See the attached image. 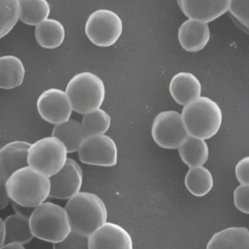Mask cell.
Masks as SVG:
<instances>
[{"label": "cell", "instance_id": "d6a6232c", "mask_svg": "<svg viewBox=\"0 0 249 249\" xmlns=\"http://www.w3.org/2000/svg\"><path fill=\"white\" fill-rule=\"evenodd\" d=\"M0 249H26V248L21 243H9L1 246Z\"/></svg>", "mask_w": 249, "mask_h": 249}, {"label": "cell", "instance_id": "ffe728a7", "mask_svg": "<svg viewBox=\"0 0 249 249\" xmlns=\"http://www.w3.org/2000/svg\"><path fill=\"white\" fill-rule=\"evenodd\" d=\"M182 161L192 167L203 166L209 157V148L205 140L189 136L178 148Z\"/></svg>", "mask_w": 249, "mask_h": 249}, {"label": "cell", "instance_id": "f1b7e54d", "mask_svg": "<svg viewBox=\"0 0 249 249\" xmlns=\"http://www.w3.org/2000/svg\"><path fill=\"white\" fill-rule=\"evenodd\" d=\"M234 203L240 212L249 214V185L240 184L234 189Z\"/></svg>", "mask_w": 249, "mask_h": 249}, {"label": "cell", "instance_id": "4fadbf2b", "mask_svg": "<svg viewBox=\"0 0 249 249\" xmlns=\"http://www.w3.org/2000/svg\"><path fill=\"white\" fill-rule=\"evenodd\" d=\"M179 8L188 19L208 24L230 11V0H179Z\"/></svg>", "mask_w": 249, "mask_h": 249}, {"label": "cell", "instance_id": "ba28073f", "mask_svg": "<svg viewBox=\"0 0 249 249\" xmlns=\"http://www.w3.org/2000/svg\"><path fill=\"white\" fill-rule=\"evenodd\" d=\"M151 136L157 145L165 149H178L189 136L181 113L164 110L157 115L151 126Z\"/></svg>", "mask_w": 249, "mask_h": 249}, {"label": "cell", "instance_id": "52a82bcc", "mask_svg": "<svg viewBox=\"0 0 249 249\" xmlns=\"http://www.w3.org/2000/svg\"><path fill=\"white\" fill-rule=\"evenodd\" d=\"M123 28V21L116 13L111 10L98 9L89 16L85 33L94 46L107 48L117 43Z\"/></svg>", "mask_w": 249, "mask_h": 249}, {"label": "cell", "instance_id": "83f0119b", "mask_svg": "<svg viewBox=\"0 0 249 249\" xmlns=\"http://www.w3.org/2000/svg\"><path fill=\"white\" fill-rule=\"evenodd\" d=\"M53 249H90L89 236L72 230L63 240L54 243Z\"/></svg>", "mask_w": 249, "mask_h": 249}, {"label": "cell", "instance_id": "7a4b0ae2", "mask_svg": "<svg viewBox=\"0 0 249 249\" xmlns=\"http://www.w3.org/2000/svg\"><path fill=\"white\" fill-rule=\"evenodd\" d=\"M72 230L89 236L107 222L104 201L94 193L80 192L68 199L65 206Z\"/></svg>", "mask_w": 249, "mask_h": 249}, {"label": "cell", "instance_id": "3957f363", "mask_svg": "<svg viewBox=\"0 0 249 249\" xmlns=\"http://www.w3.org/2000/svg\"><path fill=\"white\" fill-rule=\"evenodd\" d=\"M182 118L189 136L207 140L215 136L222 124V111L216 102L201 96L183 106Z\"/></svg>", "mask_w": 249, "mask_h": 249}, {"label": "cell", "instance_id": "7402d4cb", "mask_svg": "<svg viewBox=\"0 0 249 249\" xmlns=\"http://www.w3.org/2000/svg\"><path fill=\"white\" fill-rule=\"evenodd\" d=\"M3 220L6 228L5 243H17L24 245L34 238L30 218L15 213L8 215Z\"/></svg>", "mask_w": 249, "mask_h": 249}, {"label": "cell", "instance_id": "9a60e30c", "mask_svg": "<svg viewBox=\"0 0 249 249\" xmlns=\"http://www.w3.org/2000/svg\"><path fill=\"white\" fill-rule=\"evenodd\" d=\"M178 39L180 46L186 52L191 53L200 52L211 39L209 25L196 20L187 19L179 27Z\"/></svg>", "mask_w": 249, "mask_h": 249}, {"label": "cell", "instance_id": "5bb4252c", "mask_svg": "<svg viewBox=\"0 0 249 249\" xmlns=\"http://www.w3.org/2000/svg\"><path fill=\"white\" fill-rule=\"evenodd\" d=\"M30 146L31 143L27 141H15L2 147L0 150V184H5L14 173L29 166Z\"/></svg>", "mask_w": 249, "mask_h": 249}, {"label": "cell", "instance_id": "6da1fadb", "mask_svg": "<svg viewBox=\"0 0 249 249\" xmlns=\"http://www.w3.org/2000/svg\"><path fill=\"white\" fill-rule=\"evenodd\" d=\"M2 186L13 202L30 208L39 206L50 196V178L30 166L14 173Z\"/></svg>", "mask_w": 249, "mask_h": 249}, {"label": "cell", "instance_id": "e0dca14e", "mask_svg": "<svg viewBox=\"0 0 249 249\" xmlns=\"http://www.w3.org/2000/svg\"><path fill=\"white\" fill-rule=\"evenodd\" d=\"M206 249H249V230L232 227L217 231L211 237Z\"/></svg>", "mask_w": 249, "mask_h": 249}, {"label": "cell", "instance_id": "603a6c76", "mask_svg": "<svg viewBox=\"0 0 249 249\" xmlns=\"http://www.w3.org/2000/svg\"><path fill=\"white\" fill-rule=\"evenodd\" d=\"M185 186L194 196H205L213 187V177L204 166L192 167L185 177Z\"/></svg>", "mask_w": 249, "mask_h": 249}, {"label": "cell", "instance_id": "8992f818", "mask_svg": "<svg viewBox=\"0 0 249 249\" xmlns=\"http://www.w3.org/2000/svg\"><path fill=\"white\" fill-rule=\"evenodd\" d=\"M65 144L54 136L46 137L31 144L29 166L51 178L60 171L68 161Z\"/></svg>", "mask_w": 249, "mask_h": 249}, {"label": "cell", "instance_id": "4316f807", "mask_svg": "<svg viewBox=\"0 0 249 249\" xmlns=\"http://www.w3.org/2000/svg\"><path fill=\"white\" fill-rule=\"evenodd\" d=\"M229 11L237 25L249 35V0H232Z\"/></svg>", "mask_w": 249, "mask_h": 249}, {"label": "cell", "instance_id": "30bf717a", "mask_svg": "<svg viewBox=\"0 0 249 249\" xmlns=\"http://www.w3.org/2000/svg\"><path fill=\"white\" fill-rule=\"evenodd\" d=\"M37 108L43 120L54 125L68 122L74 111L66 91L56 88L41 93L37 100Z\"/></svg>", "mask_w": 249, "mask_h": 249}, {"label": "cell", "instance_id": "484cf974", "mask_svg": "<svg viewBox=\"0 0 249 249\" xmlns=\"http://www.w3.org/2000/svg\"><path fill=\"white\" fill-rule=\"evenodd\" d=\"M21 8L20 0L0 1V37L8 36L21 21Z\"/></svg>", "mask_w": 249, "mask_h": 249}, {"label": "cell", "instance_id": "d6986e66", "mask_svg": "<svg viewBox=\"0 0 249 249\" xmlns=\"http://www.w3.org/2000/svg\"><path fill=\"white\" fill-rule=\"evenodd\" d=\"M66 32L63 24L56 19L49 18L36 27L35 36L43 49H55L65 41Z\"/></svg>", "mask_w": 249, "mask_h": 249}, {"label": "cell", "instance_id": "2e32d148", "mask_svg": "<svg viewBox=\"0 0 249 249\" xmlns=\"http://www.w3.org/2000/svg\"><path fill=\"white\" fill-rule=\"evenodd\" d=\"M169 91L178 104L185 106L201 97L202 84L192 72H179L172 78Z\"/></svg>", "mask_w": 249, "mask_h": 249}, {"label": "cell", "instance_id": "277c9868", "mask_svg": "<svg viewBox=\"0 0 249 249\" xmlns=\"http://www.w3.org/2000/svg\"><path fill=\"white\" fill-rule=\"evenodd\" d=\"M30 222L35 237L53 244L62 241L72 231L65 208L53 202H45L36 207Z\"/></svg>", "mask_w": 249, "mask_h": 249}, {"label": "cell", "instance_id": "9c48e42d", "mask_svg": "<svg viewBox=\"0 0 249 249\" xmlns=\"http://www.w3.org/2000/svg\"><path fill=\"white\" fill-rule=\"evenodd\" d=\"M78 153L80 161L89 165L110 167L117 164V145L107 135L86 138Z\"/></svg>", "mask_w": 249, "mask_h": 249}, {"label": "cell", "instance_id": "4dcf8cb0", "mask_svg": "<svg viewBox=\"0 0 249 249\" xmlns=\"http://www.w3.org/2000/svg\"><path fill=\"white\" fill-rule=\"evenodd\" d=\"M35 208H36L24 206V205H18V204L14 203V209L16 213L22 215V216L27 217V218H30L31 217Z\"/></svg>", "mask_w": 249, "mask_h": 249}, {"label": "cell", "instance_id": "1f68e13d", "mask_svg": "<svg viewBox=\"0 0 249 249\" xmlns=\"http://www.w3.org/2000/svg\"><path fill=\"white\" fill-rule=\"evenodd\" d=\"M1 209H3L5 207L8 206V202L10 199L9 196H8V193H7L6 190H5V186L1 185Z\"/></svg>", "mask_w": 249, "mask_h": 249}, {"label": "cell", "instance_id": "8fae6325", "mask_svg": "<svg viewBox=\"0 0 249 249\" xmlns=\"http://www.w3.org/2000/svg\"><path fill=\"white\" fill-rule=\"evenodd\" d=\"M83 179L81 166L73 159L68 158L63 168L50 178V197L68 200L81 192Z\"/></svg>", "mask_w": 249, "mask_h": 249}, {"label": "cell", "instance_id": "836d02e7", "mask_svg": "<svg viewBox=\"0 0 249 249\" xmlns=\"http://www.w3.org/2000/svg\"><path fill=\"white\" fill-rule=\"evenodd\" d=\"M0 231H1V246H3L5 243V239H6V228H5L3 219H1Z\"/></svg>", "mask_w": 249, "mask_h": 249}, {"label": "cell", "instance_id": "ac0fdd59", "mask_svg": "<svg viewBox=\"0 0 249 249\" xmlns=\"http://www.w3.org/2000/svg\"><path fill=\"white\" fill-rule=\"evenodd\" d=\"M25 74V67L19 58L14 55L0 57V88L10 90L20 87Z\"/></svg>", "mask_w": 249, "mask_h": 249}, {"label": "cell", "instance_id": "cb8c5ba5", "mask_svg": "<svg viewBox=\"0 0 249 249\" xmlns=\"http://www.w3.org/2000/svg\"><path fill=\"white\" fill-rule=\"evenodd\" d=\"M20 2L21 22L27 25L37 27L49 19L51 8L46 0H20Z\"/></svg>", "mask_w": 249, "mask_h": 249}, {"label": "cell", "instance_id": "5b68a950", "mask_svg": "<svg viewBox=\"0 0 249 249\" xmlns=\"http://www.w3.org/2000/svg\"><path fill=\"white\" fill-rule=\"evenodd\" d=\"M73 110L84 115L98 110L106 98V85L102 78L91 72L74 75L66 87Z\"/></svg>", "mask_w": 249, "mask_h": 249}, {"label": "cell", "instance_id": "44dd1931", "mask_svg": "<svg viewBox=\"0 0 249 249\" xmlns=\"http://www.w3.org/2000/svg\"><path fill=\"white\" fill-rule=\"evenodd\" d=\"M52 135L59 138L65 144L68 153L78 152L86 139L81 122L72 119L55 125Z\"/></svg>", "mask_w": 249, "mask_h": 249}, {"label": "cell", "instance_id": "d4e9b609", "mask_svg": "<svg viewBox=\"0 0 249 249\" xmlns=\"http://www.w3.org/2000/svg\"><path fill=\"white\" fill-rule=\"evenodd\" d=\"M81 125L86 138L106 135L111 125V118L106 110L100 108L84 115Z\"/></svg>", "mask_w": 249, "mask_h": 249}, {"label": "cell", "instance_id": "f546056e", "mask_svg": "<svg viewBox=\"0 0 249 249\" xmlns=\"http://www.w3.org/2000/svg\"><path fill=\"white\" fill-rule=\"evenodd\" d=\"M235 176L240 184L249 185V156L243 157L237 163Z\"/></svg>", "mask_w": 249, "mask_h": 249}, {"label": "cell", "instance_id": "7c38bea8", "mask_svg": "<svg viewBox=\"0 0 249 249\" xmlns=\"http://www.w3.org/2000/svg\"><path fill=\"white\" fill-rule=\"evenodd\" d=\"M90 249H133L130 234L122 226L107 222L89 236Z\"/></svg>", "mask_w": 249, "mask_h": 249}]
</instances>
